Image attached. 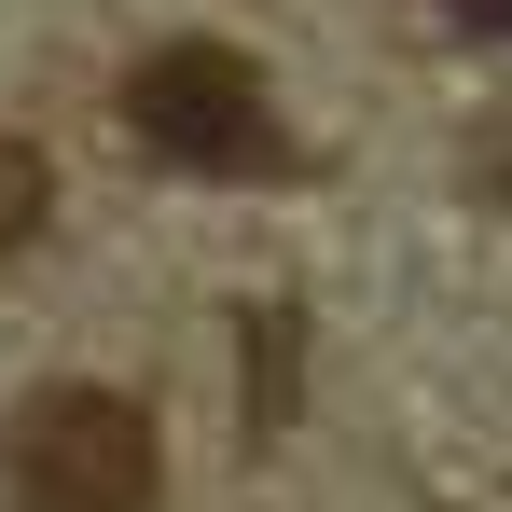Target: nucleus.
Listing matches in <instances>:
<instances>
[{"mask_svg":"<svg viewBox=\"0 0 512 512\" xmlns=\"http://www.w3.org/2000/svg\"><path fill=\"white\" fill-rule=\"evenodd\" d=\"M457 14H471V28H512V0H457Z\"/></svg>","mask_w":512,"mask_h":512,"instance_id":"nucleus-6","label":"nucleus"},{"mask_svg":"<svg viewBox=\"0 0 512 512\" xmlns=\"http://www.w3.org/2000/svg\"><path fill=\"white\" fill-rule=\"evenodd\" d=\"M42 208H56L42 153H28V139H0V250H28V236H42Z\"/></svg>","mask_w":512,"mask_h":512,"instance_id":"nucleus-4","label":"nucleus"},{"mask_svg":"<svg viewBox=\"0 0 512 512\" xmlns=\"http://www.w3.org/2000/svg\"><path fill=\"white\" fill-rule=\"evenodd\" d=\"M153 485H167V443L125 388L70 374V388H28L0 416V499L14 512H153Z\"/></svg>","mask_w":512,"mask_h":512,"instance_id":"nucleus-1","label":"nucleus"},{"mask_svg":"<svg viewBox=\"0 0 512 512\" xmlns=\"http://www.w3.org/2000/svg\"><path fill=\"white\" fill-rule=\"evenodd\" d=\"M471 180H485V208H512V111L485 125V139H471Z\"/></svg>","mask_w":512,"mask_h":512,"instance_id":"nucleus-5","label":"nucleus"},{"mask_svg":"<svg viewBox=\"0 0 512 512\" xmlns=\"http://www.w3.org/2000/svg\"><path fill=\"white\" fill-rule=\"evenodd\" d=\"M125 125H139V153H167V167H194V180L291 167V139H277V111H263V70L236 42H153V56L125 70Z\"/></svg>","mask_w":512,"mask_h":512,"instance_id":"nucleus-2","label":"nucleus"},{"mask_svg":"<svg viewBox=\"0 0 512 512\" xmlns=\"http://www.w3.org/2000/svg\"><path fill=\"white\" fill-rule=\"evenodd\" d=\"M291 360H305L291 305H263V319H250V429H291Z\"/></svg>","mask_w":512,"mask_h":512,"instance_id":"nucleus-3","label":"nucleus"}]
</instances>
